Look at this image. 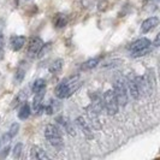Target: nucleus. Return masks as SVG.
I'll use <instances>...</instances> for the list:
<instances>
[{"label": "nucleus", "instance_id": "f257e3e1", "mask_svg": "<svg viewBox=\"0 0 160 160\" xmlns=\"http://www.w3.org/2000/svg\"><path fill=\"white\" fill-rule=\"evenodd\" d=\"M82 82H81L78 76L70 77V78H65L63 80L56 88V96L58 99H66L69 96H71L77 89L81 87Z\"/></svg>", "mask_w": 160, "mask_h": 160}, {"label": "nucleus", "instance_id": "f03ea898", "mask_svg": "<svg viewBox=\"0 0 160 160\" xmlns=\"http://www.w3.org/2000/svg\"><path fill=\"white\" fill-rule=\"evenodd\" d=\"M45 137L47 138V141L51 143V146H53L58 151H62L64 148V141H63L62 134L56 125L47 124L45 127Z\"/></svg>", "mask_w": 160, "mask_h": 160}, {"label": "nucleus", "instance_id": "7ed1b4c3", "mask_svg": "<svg viewBox=\"0 0 160 160\" xmlns=\"http://www.w3.org/2000/svg\"><path fill=\"white\" fill-rule=\"evenodd\" d=\"M114 95H116V99L118 101V105L119 106H127L129 101V94H128V90H127V86H125V82L124 80H117L114 82Z\"/></svg>", "mask_w": 160, "mask_h": 160}, {"label": "nucleus", "instance_id": "20e7f679", "mask_svg": "<svg viewBox=\"0 0 160 160\" xmlns=\"http://www.w3.org/2000/svg\"><path fill=\"white\" fill-rule=\"evenodd\" d=\"M102 104H104L105 108H106V112L108 113L110 116H114L118 112V108H119V105L118 101L116 99L114 95V92L113 90H107L105 92L104 98H102Z\"/></svg>", "mask_w": 160, "mask_h": 160}, {"label": "nucleus", "instance_id": "39448f33", "mask_svg": "<svg viewBox=\"0 0 160 160\" xmlns=\"http://www.w3.org/2000/svg\"><path fill=\"white\" fill-rule=\"evenodd\" d=\"M76 125L81 129V131L83 132V135L87 137V138H93L94 135H93V131H92V128L88 124V122L84 119L83 117H77L76 118Z\"/></svg>", "mask_w": 160, "mask_h": 160}, {"label": "nucleus", "instance_id": "423d86ee", "mask_svg": "<svg viewBox=\"0 0 160 160\" xmlns=\"http://www.w3.org/2000/svg\"><path fill=\"white\" fill-rule=\"evenodd\" d=\"M42 48H43V41L41 40L40 38H34L29 43L28 53L32 57L39 56V53H40V51H42Z\"/></svg>", "mask_w": 160, "mask_h": 160}, {"label": "nucleus", "instance_id": "0eeeda50", "mask_svg": "<svg viewBox=\"0 0 160 160\" xmlns=\"http://www.w3.org/2000/svg\"><path fill=\"white\" fill-rule=\"evenodd\" d=\"M124 82H125V86H127V90L129 92V95L131 96L132 99L137 100V99L140 98V93H138V89H137L135 78H132V77H128Z\"/></svg>", "mask_w": 160, "mask_h": 160}, {"label": "nucleus", "instance_id": "6e6552de", "mask_svg": "<svg viewBox=\"0 0 160 160\" xmlns=\"http://www.w3.org/2000/svg\"><path fill=\"white\" fill-rule=\"evenodd\" d=\"M159 24V18L157 16H152L147 19H144L142 22V25H141V32L146 34V32H151L152 29H154L157 25Z\"/></svg>", "mask_w": 160, "mask_h": 160}, {"label": "nucleus", "instance_id": "1a4fd4ad", "mask_svg": "<svg viewBox=\"0 0 160 160\" xmlns=\"http://www.w3.org/2000/svg\"><path fill=\"white\" fill-rule=\"evenodd\" d=\"M43 96L45 93H38L34 96V101H32V110L34 112H36L38 114H40L43 111Z\"/></svg>", "mask_w": 160, "mask_h": 160}, {"label": "nucleus", "instance_id": "9d476101", "mask_svg": "<svg viewBox=\"0 0 160 160\" xmlns=\"http://www.w3.org/2000/svg\"><path fill=\"white\" fill-rule=\"evenodd\" d=\"M151 45H152V42L148 40V39L142 38V39H138V40H136L135 42H132V43L129 46V49H130L131 52H136V51H140V49H142V48L148 47V46H151Z\"/></svg>", "mask_w": 160, "mask_h": 160}, {"label": "nucleus", "instance_id": "9b49d317", "mask_svg": "<svg viewBox=\"0 0 160 160\" xmlns=\"http://www.w3.org/2000/svg\"><path fill=\"white\" fill-rule=\"evenodd\" d=\"M30 158L32 159H38V160H48L49 157H48L46 152L39 147V146H32V151H30Z\"/></svg>", "mask_w": 160, "mask_h": 160}, {"label": "nucleus", "instance_id": "f8f14e48", "mask_svg": "<svg viewBox=\"0 0 160 160\" xmlns=\"http://www.w3.org/2000/svg\"><path fill=\"white\" fill-rule=\"evenodd\" d=\"M25 36L23 35H19V36H12L11 40H10V45H11V48L13 51H19L21 48L25 45Z\"/></svg>", "mask_w": 160, "mask_h": 160}, {"label": "nucleus", "instance_id": "ddd939ff", "mask_svg": "<svg viewBox=\"0 0 160 160\" xmlns=\"http://www.w3.org/2000/svg\"><path fill=\"white\" fill-rule=\"evenodd\" d=\"M46 90V81L39 78L34 82L32 84V93L34 94H38V93H45Z\"/></svg>", "mask_w": 160, "mask_h": 160}, {"label": "nucleus", "instance_id": "4468645a", "mask_svg": "<svg viewBox=\"0 0 160 160\" xmlns=\"http://www.w3.org/2000/svg\"><path fill=\"white\" fill-rule=\"evenodd\" d=\"M63 66H64V60L63 59H57L49 66V72L51 73H58V72L62 71Z\"/></svg>", "mask_w": 160, "mask_h": 160}, {"label": "nucleus", "instance_id": "2eb2a0df", "mask_svg": "<svg viewBox=\"0 0 160 160\" xmlns=\"http://www.w3.org/2000/svg\"><path fill=\"white\" fill-rule=\"evenodd\" d=\"M29 116H30V106H29V104L25 102L22 105V107L18 112V118L21 120H25L27 118H29Z\"/></svg>", "mask_w": 160, "mask_h": 160}, {"label": "nucleus", "instance_id": "dca6fc26", "mask_svg": "<svg viewBox=\"0 0 160 160\" xmlns=\"http://www.w3.org/2000/svg\"><path fill=\"white\" fill-rule=\"evenodd\" d=\"M66 23H68V19H66L65 15H63V13H58L53 18V24L56 25L57 28H63V27L66 25Z\"/></svg>", "mask_w": 160, "mask_h": 160}, {"label": "nucleus", "instance_id": "f3484780", "mask_svg": "<svg viewBox=\"0 0 160 160\" xmlns=\"http://www.w3.org/2000/svg\"><path fill=\"white\" fill-rule=\"evenodd\" d=\"M99 63H100V57L92 58V59L87 60L86 63H83V64H82V66H81V69H82V70H90V69L95 68V66L99 64Z\"/></svg>", "mask_w": 160, "mask_h": 160}, {"label": "nucleus", "instance_id": "a211bd4d", "mask_svg": "<svg viewBox=\"0 0 160 160\" xmlns=\"http://www.w3.org/2000/svg\"><path fill=\"white\" fill-rule=\"evenodd\" d=\"M151 51H152V46H148V47L142 48V49L136 51V52H131V57H134V58H140V57H143V56H146V54H148Z\"/></svg>", "mask_w": 160, "mask_h": 160}, {"label": "nucleus", "instance_id": "6ab92c4d", "mask_svg": "<svg viewBox=\"0 0 160 160\" xmlns=\"http://www.w3.org/2000/svg\"><path fill=\"white\" fill-rule=\"evenodd\" d=\"M22 152H23V143H17L13 148V158L19 159L22 155Z\"/></svg>", "mask_w": 160, "mask_h": 160}, {"label": "nucleus", "instance_id": "aec40b11", "mask_svg": "<svg viewBox=\"0 0 160 160\" xmlns=\"http://www.w3.org/2000/svg\"><path fill=\"white\" fill-rule=\"evenodd\" d=\"M18 130H19V124L18 123H13V124H11V127H10L8 132L10 134L11 137H15L17 135V132H18Z\"/></svg>", "mask_w": 160, "mask_h": 160}, {"label": "nucleus", "instance_id": "412c9836", "mask_svg": "<svg viewBox=\"0 0 160 160\" xmlns=\"http://www.w3.org/2000/svg\"><path fill=\"white\" fill-rule=\"evenodd\" d=\"M24 73H25V70L22 69V68H19L16 72V76H15V82L16 83H21L24 78Z\"/></svg>", "mask_w": 160, "mask_h": 160}, {"label": "nucleus", "instance_id": "4be33fe9", "mask_svg": "<svg viewBox=\"0 0 160 160\" xmlns=\"http://www.w3.org/2000/svg\"><path fill=\"white\" fill-rule=\"evenodd\" d=\"M4 45H5L4 35H2V34H0V51H1V52H2V49H4Z\"/></svg>", "mask_w": 160, "mask_h": 160}, {"label": "nucleus", "instance_id": "5701e85b", "mask_svg": "<svg viewBox=\"0 0 160 160\" xmlns=\"http://www.w3.org/2000/svg\"><path fill=\"white\" fill-rule=\"evenodd\" d=\"M8 151H10V147L8 146V147H5V148L2 149V153H1V155H0V157H1V158H5V157H8Z\"/></svg>", "mask_w": 160, "mask_h": 160}, {"label": "nucleus", "instance_id": "b1692460", "mask_svg": "<svg viewBox=\"0 0 160 160\" xmlns=\"http://www.w3.org/2000/svg\"><path fill=\"white\" fill-rule=\"evenodd\" d=\"M152 45L154 47H158V46H159V34L155 36V40H154V42H153Z\"/></svg>", "mask_w": 160, "mask_h": 160}, {"label": "nucleus", "instance_id": "393cba45", "mask_svg": "<svg viewBox=\"0 0 160 160\" xmlns=\"http://www.w3.org/2000/svg\"><path fill=\"white\" fill-rule=\"evenodd\" d=\"M1 58H2V52L0 51V59H1Z\"/></svg>", "mask_w": 160, "mask_h": 160}, {"label": "nucleus", "instance_id": "a878e982", "mask_svg": "<svg viewBox=\"0 0 160 160\" xmlns=\"http://www.w3.org/2000/svg\"><path fill=\"white\" fill-rule=\"evenodd\" d=\"M0 144H1V143H0Z\"/></svg>", "mask_w": 160, "mask_h": 160}]
</instances>
